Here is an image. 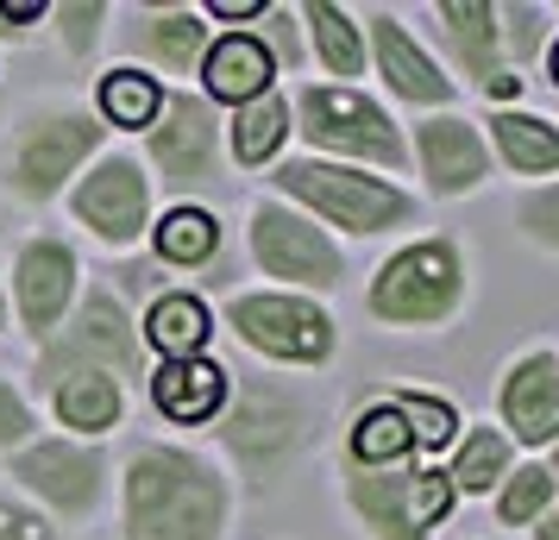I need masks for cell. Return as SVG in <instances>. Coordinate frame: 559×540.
Masks as SVG:
<instances>
[{"mask_svg":"<svg viewBox=\"0 0 559 540\" xmlns=\"http://www.w3.org/2000/svg\"><path fill=\"white\" fill-rule=\"evenodd\" d=\"M139 339L152 346L157 359H202L207 339H214V309L189 289H164L152 309H145V327Z\"/></svg>","mask_w":559,"mask_h":540,"instance_id":"obj_22","label":"cell"},{"mask_svg":"<svg viewBox=\"0 0 559 540\" xmlns=\"http://www.w3.org/2000/svg\"><path fill=\"white\" fill-rule=\"evenodd\" d=\"M233 403V371L221 359H164L152 371V409L177 428H207Z\"/></svg>","mask_w":559,"mask_h":540,"instance_id":"obj_18","label":"cell"},{"mask_svg":"<svg viewBox=\"0 0 559 540\" xmlns=\"http://www.w3.org/2000/svg\"><path fill=\"white\" fill-rule=\"evenodd\" d=\"M554 496H559V478L547 471V465H515L503 484H497V521L534 528L540 515L554 509Z\"/></svg>","mask_w":559,"mask_h":540,"instance_id":"obj_31","label":"cell"},{"mask_svg":"<svg viewBox=\"0 0 559 540\" xmlns=\"http://www.w3.org/2000/svg\"><path fill=\"white\" fill-rule=\"evenodd\" d=\"M283 139H289V95H258V101H246L239 113H233V157L246 164V170H258V164H277Z\"/></svg>","mask_w":559,"mask_h":540,"instance_id":"obj_30","label":"cell"},{"mask_svg":"<svg viewBox=\"0 0 559 540\" xmlns=\"http://www.w3.org/2000/svg\"><path fill=\"white\" fill-rule=\"evenodd\" d=\"M246 245H252L258 271L277 277L283 289H296V296H333L346 284V252L333 245V232L314 227L302 207L289 202H252Z\"/></svg>","mask_w":559,"mask_h":540,"instance_id":"obj_8","label":"cell"},{"mask_svg":"<svg viewBox=\"0 0 559 540\" xmlns=\"http://www.w3.org/2000/svg\"><path fill=\"white\" fill-rule=\"evenodd\" d=\"M271 189L289 207H302L308 220L340 227L353 239H383V232L415 220L408 189H396L390 177H371V170H353V164H328V157H277Z\"/></svg>","mask_w":559,"mask_h":540,"instance_id":"obj_2","label":"cell"},{"mask_svg":"<svg viewBox=\"0 0 559 540\" xmlns=\"http://www.w3.org/2000/svg\"><path fill=\"white\" fill-rule=\"evenodd\" d=\"M145 164L164 177V189H207L221 177V113L202 95L164 88V107L145 132Z\"/></svg>","mask_w":559,"mask_h":540,"instance_id":"obj_11","label":"cell"},{"mask_svg":"<svg viewBox=\"0 0 559 540\" xmlns=\"http://www.w3.org/2000/svg\"><path fill=\"white\" fill-rule=\"evenodd\" d=\"M515 227L528 232L534 245L559 252V182H540L534 195H522V207H515Z\"/></svg>","mask_w":559,"mask_h":540,"instance_id":"obj_36","label":"cell"},{"mask_svg":"<svg viewBox=\"0 0 559 540\" xmlns=\"http://www.w3.org/2000/svg\"><path fill=\"white\" fill-rule=\"evenodd\" d=\"M0 540H57L51 515H38L20 496H0Z\"/></svg>","mask_w":559,"mask_h":540,"instance_id":"obj_38","label":"cell"},{"mask_svg":"<svg viewBox=\"0 0 559 540\" xmlns=\"http://www.w3.org/2000/svg\"><path fill=\"white\" fill-rule=\"evenodd\" d=\"M26 440H38V415H32V403L20 389L0 377V453H20Z\"/></svg>","mask_w":559,"mask_h":540,"instance_id":"obj_37","label":"cell"},{"mask_svg":"<svg viewBox=\"0 0 559 540\" xmlns=\"http://www.w3.org/2000/svg\"><path fill=\"white\" fill-rule=\"evenodd\" d=\"M76 289H82L76 245L57 239V232H32L26 245H20V257H13V302H7V309H20V327L45 346V339L70 321Z\"/></svg>","mask_w":559,"mask_h":540,"instance_id":"obj_13","label":"cell"},{"mask_svg":"<svg viewBox=\"0 0 559 540\" xmlns=\"http://www.w3.org/2000/svg\"><path fill=\"white\" fill-rule=\"evenodd\" d=\"M497 38L515 63H534V51L547 45V7H497Z\"/></svg>","mask_w":559,"mask_h":540,"instance_id":"obj_32","label":"cell"},{"mask_svg":"<svg viewBox=\"0 0 559 540\" xmlns=\"http://www.w3.org/2000/svg\"><path fill=\"white\" fill-rule=\"evenodd\" d=\"M195 76H202V101L207 107H221V101L246 107V101H258V95H271L277 57H271V45H264L258 32H221V38H207Z\"/></svg>","mask_w":559,"mask_h":540,"instance_id":"obj_17","label":"cell"},{"mask_svg":"<svg viewBox=\"0 0 559 540\" xmlns=\"http://www.w3.org/2000/svg\"><path fill=\"white\" fill-rule=\"evenodd\" d=\"M296 20H302L321 70L340 76V88H353V76H365V26H358V13L333 7V0H308V7H296Z\"/></svg>","mask_w":559,"mask_h":540,"instance_id":"obj_26","label":"cell"},{"mask_svg":"<svg viewBox=\"0 0 559 540\" xmlns=\"http://www.w3.org/2000/svg\"><path fill=\"white\" fill-rule=\"evenodd\" d=\"M57 20V38L70 45V57H88L95 51V38H102V26L114 20V7L107 0H88V7H51Z\"/></svg>","mask_w":559,"mask_h":540,"instance_id":"obj_35","label":"cell"},{"mask_svg":"<svg viewBox=\"0 0 559 540\" xmlns=\"http://www.w3.org/2000/svg\"><path fill=\"white\" fill-rule=\"evenodd\" d=\"M233 478L195 446L145 440L120 471V540H227Z\"/></svg>","mask_w":559,"mask_h":540,"instance_id":"obj_1","label":"cell"},{"mask_svg":"<svg viewBox=\"0 0 559 540\" xmlns=\"http://www.w3.org/2000/svg\"><path fill=\"white\" fill-rule=\"evenodd\" d=\"M289 132L308 139V157L353 164V170H408V139L365 88L302 82L289 95Z\"/></svg>","mask_w":559,"mask_h":540,"instance_id":"obj_4","label":"cell"},{"mask_svg":"<svg viewBox=\"0 0 559 540\" xmlns=\"http://www.w3.org/2000/svg\"><path fill=\"white\" fill-rule=\"evenodd\" d=\"M415 459V434H408V415L396 396H378L353 415L346 428V465L358 471H390V465H408Z\"/></svg>","mask_w":559,"mask_h":540,"instance_id":"obj_23","label":"cell"},{"mask_svg":"<svg viewBox=\"0 0 559 540\" xmlns=\"http://www.w3.org/2000/svg\"><path fill=\"white\" fill-rule=\"evenodd\" d=\"M408 484H415V471L408 465H390V471H358L346 465V509L365 521V535L371 540H428L415 528V515H408Z\"/></svg>","mask_w":559,"mask_h":540,"instance_id":"obj_21","label":"cell"},{"mask_svg":"<svg viewBox=\"0 0 559 540\" xmlns=\"http://www.w3.org/2000/svg\"><path fill=\"white\" fill-rule=\"evenodd\" d=\"M365 38H371V70L383 76V88L408 107H447L459 95V82L433 63L415 38L403 32L396 13H365Z\"/></svg>","mask_w":559,"mask_h":540,"instance_id":"obj_16","label":"cell"},{"mask_svg":"<svg viewBox=\"0 0 559 540\" xmlns=\"http://www.w3.org/2000/svg\"><path fill=\"white\" fill-rule=\"evenodd\" d=\"M120 45L152 70L189 76L207 51V20L195 7H132L127 26H120Z\"/></svg>","mask_w":559,"mask_h":540,"instance_id":"obj_19","label":"cell"},{"mask_svg":"<svg viewBox=\"0 0 559 540\" xmlns=\"http://www.w3.org/2000/svg\"><path fill=\"white\" fill-rule=\"evenodd\" d=\"M7 314H13V309H7V296H0V327H7Z\"/></svg>","mask_w":559,"mask_h":540,"instance_id":"obj_42","label":"cell"},{"mask_svg":"<svg viewBox=\"0 0 559 540\" xmlns=\"http://www.w3.org/2000/svg\"><path fill=\"white\" fill-rule=\"evenodd\" d=\"M490 157H503L515 177H559V127L540 120V113H522V107H503L490 120Z\"/></svg>","mask_w":559,"mask_h":540,"instance_id":"obj_25","label":"cell"},{"mask_svg":"<svg viewBox=\"0 0 559 540\" xmlns=\"http://www.w3.org/2000/svg\"><path fill=\"white\" fill-rule=\"evenodd\" d=\"M202 20H264V0H214Z\"/></svg>","mask_w":559,"mask_h":540,"instance_id":"obj_39","label":"cell"},{"mask_svg":"<svg viewBox=\"0 0 559 540\" xmlns=\"http://www.w3.org/2000/svg\"><path fill=\"white\" fill-rule=\"evenodd\" d=\"M302 440H308V409L277 384L239 389L227 403V415H221V446H227L246 471H258V478L283 471V459H289Z\"/></svg>","mask_w":559,"mask_h":540,"instance_id":"obj_12","label":"cell"},{"mask_svg":"<svg viewBox=\"0 0 559 540\" xmlns=\"http://www.w3.org/2000/svg\"><path fill=\"white\" fill-rule=\"evenodd\" d=\"M152 245L164 264L195 271V264H207V257L221 252V220L195 202H177V207H164V220L152 227Z\"/></svg>","mask_w":559,"mask_h":540,"instance_id":"obj_29","label":"cell"},{"mask_svg":"<svg viewBox=\"0 0 559 540\" xmlns=\"http://www.w3.org/2000/svg\"><path fill=\"white\" fill-rule=\"evenodd\" d=\"M45 396H51V415L63 428H76V434H107V428H120V415H127V384H114L102 371L51 377Z\"/></svg>","mask_w":559,"mask_h":540,"instance_id":"obj_24","label":"cell"},{"mask_svg":"<svg viewBox=\"0 0 559 540\" xmlns=\"http://www.w3.org/2000/svg\"><path fill=\"white\" fill-rule=\"evenodd\" d=\"M102 145H107V127L95 120V107H76V101L32 107L13 127L7 152H0V182L20 202H57L102 157Z\"/></svg>","mask_w":559,"mask_h":540,"instance_id":"obj_5","label":"cell"},{"mask_svg":"<svg viewBox=\"0 0 559 540\" xmlns=\"http://www.w3.org/2000/svg\"><path fill=\"white\" fill-rule=\"evenodd\" d=\"M534 540H559V509H547L540 521H534Z\"/></svg>","mask_w":559,"mask_h":540,"instance_id":"obj_40","label":"cell"},{"mask_svg":"<svg viewBox=\"0 0 559 540\" xmlns=\"http://www.w3.org/2000/svg\"><path fill=\"white\" fill-rule=\"evenodd\" d=\"M70 214L82 232H95L102 245H139L152 232V177L132 152L95 157L76 182H70Z\"/></svg>","mask_w":559,"mask_h":540,"instance_id":"obj_10","label":"cell"},{"mask_svg":"<svg viewBox=\"0 0 559 540\" xmlns=\"http://www.w3.org/2000/svg\"><path fill=\"white\" fill-rule=\"evenodd\" d=\"M408 415V434H415V446H453L459 434V415L453 403H440V396H421V389H408V396H396Z\"/></svg>","mask_w":559,"mask_h":540,"instance_id":"obj_33","label":"cell"},{"mask_svg":"<svg viewBox=\"0 0 559 540\" xmlns=\"http://www.w3.org/2000/svg\"><path fill=\"white\" fill-rule=\"evenodd\" d=\"M547 471H554V478H559V446H554V465H547Z\"/></svg>","mask_w":559,"mask_h":540,"instance_id":"obj_43","label":"cell"},{"mask_svg":"<svg viewBox=\"0 0 559 540\" xmlns=\"http://www.w3.org/2000/svg\"><path fill=\"white\" fill-rule=\"evenodd\" d=\"M221 321L233 327V339L246 352H258V359H271V364L314 371L340 346L333 314L314 296H296V289H233L227 302H221Z\"/></svg>","mask_w":559,"mask_h":540,"instance_id":"obj_7","label":"cell"},{"mask_svg":"<svg viewBox=\"0 0 559 540\" xmlns=\"http://www.w3.org/2000/svg\"><path fill=\"white\" fill-rule=\"evenodd\" d=\"M7 478L38 503V515L82 521V515H95L107 490V459L82 440L45 434V440H26L20 453H7Z\"/></svg>","mask_w":559,"mask_h":540,"instance_id":"obj_9","label":"cell"},{"mask_svg":"<svg viewBox=\"0 0 559 540\" xmlns=\"http://www.w3.org/2000/svg\"><path fill=\"white\" fill-rule=\"evenodd\" d=\"M497 415H503L509 446H554L559 440V352L534 346L503 371L497 384Z\"/></svg>","mask_w":559,"mask_h":540,"instance_id":"obj_15","label":"cell"},{"mask_svg":"<svg viewBox=\"0 0 559 540\" xmlns=\"http://www.w3.org/2000/svg\"><path fill=\"white\" fill-rule=\"evenodd\" d=\"M70 371H102V377H114V384H127V377L145 371L139 321L127 314V302H120L114 289H88V296H76L70 321L38 346V364H32L38 389L51 384V377H70Z\"/></svg>","mask_w":559,"mask_h":540,"instance_id":"obj_6","label":"cell"},{"mask_svg":"<svg viewBox=\"0 0 559 540\" xmlns=\"http://www.w3.org/2000/svg\"><path fill=\"white\" fill-rule=\"evenodd\" d=\"M453 484H447V471H433V465H415V484H408V515H415V528L428 535L440 528L447 515H453Z\"/></svg>","mask_w":559,"mask_h":540,"instance_id":"obj_34","label":"cell"},{"mask_svg":"<svg viewBox=\"0 0 559 540\" xmlns=\"http://www.w3.org/2000/svg\"><path fill=\"white\" fill-rule=\"evenodd\" d=\"M547 70H554V88H559V38H554V51H547Z\"/></svg>","mask_w":559,"mask_h":540,"instance_id":"obj_41","label":"cell"},{"mask_svg":"<svg viewBox=\"0 0 559 540\" xmlns=\"http://www.w3.org/2000/svg\"><path fill=\"white\" fill-rule=\"evenodd\" d=\"M408 157L421 164V177H428V195L440 202H453V195H478L484 182H490V145H484V132L465 120V113H428V120H415V145Z\"/></svg>","mask_w":559,"mask_h":540,"instance_id":"obj_14","label":"cell"},{"mask_svg":"<svg viewBox=\"0 0 559 540\" xmlns=\"http://www.w3.org/2000/svg\"><path fill=\"white\" fill-rule=\"evenodd\" d=\"M157 107H164V82L152 70H107L95 82V120L102 127H127V132H152Z\"/></svg>","mask_w":559,"mask_h":540,"instance_id":"obj_28","label":"cell"},{"mask_svg":"<svg viewBox=\"0 0 559 540\" xmlns=\"http://www.w3.org/2000/svg\"><path fill=\"white\" fill-rule=\"evenodd\" d=\"M472 296V264L465 245L447 232L408 239L378 264V277L365 289V309L378 327H447Z\"/></svg>","mask_w":559,"mask_h":540,"instance_id":"obj_3","label":"cell"},{"mask_svg":"<svg viewBox=\"0 0 559 540\" xmlns=\"http://www.w3.org/2000/svg\"><path fill=\"white\" fill-rule=\"evenodd\" d=\"M515 471V446H509L503 428H490V421H478V428H465V440L453 446V465H447V484H453V496H478V490H497Z\"/></svg>","mask_w":559,"mask_h":540,"instance_id":"obj_27","label":"cell"},{"mask_svg":"<svg viewBox=\"0 0 559 540\" xmlns=\"http://www.w3.org/2000/svg\"><path fill=\"white\" fill-rule=\"evenodd\" d=\"M433 32H440V45H447V57H453V70L465 82H484V88H490V82L503 76L497 7H484V0H440V7H433Z\"/></svg>","mask_w":559,"mask_h":540,"instance_id":"obj_20","label":"cell"}]
</instances>
